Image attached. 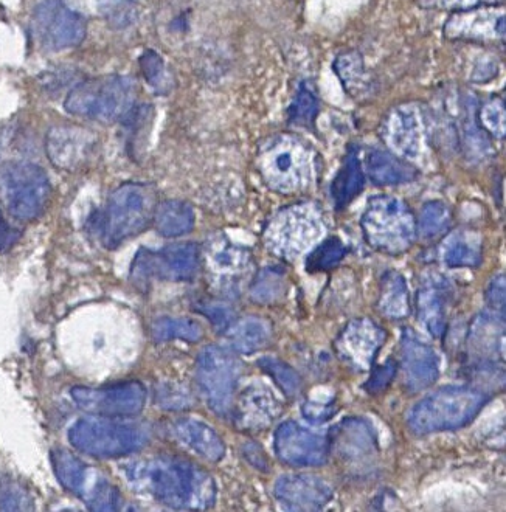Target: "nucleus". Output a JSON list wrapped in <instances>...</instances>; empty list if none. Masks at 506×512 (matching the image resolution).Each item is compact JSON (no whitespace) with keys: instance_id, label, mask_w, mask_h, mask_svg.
<instances>
[{"instance_id":"f257e3e1","label":"nucleus","mask_w":506,"mask_h":512,"mask_svg":"<svg viewBox=\"0 0 506 512\" xmlns=\"http://www.w3.org/2000/svg\"><path fill=\"white\" fill-rule=\"evenodd\" d=\"M126 477L139 491L174 509H204L215 500V483L210 475L190 461L157 457L137 461L125 468Z\"/></svg>"},{"instance_id":"f03ea898","label":"nucleus","mask_w":506,"mask_h":512,"mask_svg":"<svg viewBox=\"0 0 506 512\" xmlns=\"http://www.w3.org/2000/svg\"><path fill=\"white\" fill-rule=\"evenodd\" d=\"M156 207L153 185L128 182L111 194L106 207L89 218V229L106 249L114 250L150 227Z\"/></svg>"},{"instance_id":"7ed1b4c3","label":"nucleus","mask_w":506,"mask_h":512,"mask_svg":"<svg viewBox=\"0 0 506 512\" xmlns=\"http://www.w3.org/2000/svg\"><path fill=\"white\" fill-rule=\"evenodd\" d=\"M136 100V81L122 75H108L73 87L64 101V109L75 117L109 125L128 117Z\"/></svg>"},{"instance_id":"20e7f679","label":"nucleus","mask_w":506,"mask_h":512,"mask_svg":"<svg viewBox=\"0 0 506 512\" xmlns=\"http://www.w3.org/2000/svg\"><path fill=\"white\" fill-rule=\"evenodd\" d=\"M67 438L73 449L94 458L126 457L150 443V435L139 424L95 415L78 419Z\"/></svg>"},{"instance_id":"39448f33","label":"nucleus","mask_w":506,"mask_h":512,"mask_svg":"<svg viewBox=\"0 0 506 512\" xmlns=\"http://www.w3.org/2000/svg\"><path fill=\"white\" fill-rule=\"evenodd\" d=\"M485 402V395L471 388H440L413 405L407 423L418 435L460 429L471 423Z\"/></svg>"},{"instance_id":"423d86ee","label":"nucleus","mask_w":506,"mask_h":512,"mask_svg":"<svg viewBox=\"0 0 506 512\" xmlns=\"http://www.w3.org/2000/svg\"><path fill=\"white\" fill-rule=\"evenodd\" d=\"M258 170L269 187L294 193L311 182L312 160L305 143L292 135H277L261 148Z\"/></svg>"},{"instance_id":"0eeeda50","label":"nucleus","mask_w":506,"mask_h":512,"mask_svg":"<svg viewBox=\"0 0 506 512\" xmlns=\"http://www.w3.org/2000/svg\"><path fill=\"white\" fill-rule=\"evenodd\" d=\"M362 229L370 246L398 255L415 241V218L410 208L392 196H376L362 216Z\"/></svg>"},{"instance_id":"6e6552de","label":"nucleus","mask_w":506,"mask_h":512,"mask_svg":"<svg viewBox=\"0 0 506 512\" xmlns=\"http://www.w3.org/2000/svg\"><path fill=\"white\" fill-rule=\"evenodd\" d=\"M8 212L22 222L41 218L49 207L52 185L46 171L35 163H10L2 173Z\"/></svg>"},{"instance_id":"1a4fd4ad","label":"nucleus","mask_w":506,"mask_h":512,"mask_svg":"<svg viewBox=\"0 0 506 512\" xmlns=\"http://www.w3.org/2000/svg\"><path fill=\"white\" fill-rule=\"evenodd\" d=\"M240 374V360L224 346L210 345L201 351L196 365V378L213 412L227 415L232 410Z\"/></svg>"},{"instance_id":"9d476101","label":"nucleus","mask_w":506,"mask_h":512,"mask_svg":"<svg viewBox=\"0 0 506 512\" xmlns=\"http://www.w3.org/2000/svg\"><path fill=\"white\" fill-rule=\"evenodd\" d=\"M32 35L42 49L63 52L81 45L87 25L83 16L64 0H44L33 13Z\"/></svg>"},{"instance_id":"9b49d317","label":"nucleus","mask_w":506,"mask_h":512,"mask_svg":"<svg viewBox=\"0 0 506 512\" xmlns=\"http://www.w3.org/2000/svg\"><path fill=\"white\" fill-rule=\"evenodd\" d=\"M199 270V247L173 244L160 250L140 249L131 264V280L137 286L151 280L188 281Z\"/></svg>"},{"instance_id":"f8f14e48","label":"nucleus","mask_w":506,"mask_h":512,"mask_svg":"<svg viewBox=\"0 0 506 512\" xmlns=\"http://www.w3.org/2000/svg\"><path fill=\"white\" fill-rule=\"evenodd\" d=\"M73 401L84 412L108 418H131L139 415L146 404L142 382L126 381L104 387H73Z\"/></svg>"},{"instance_id":"ddd939ff","label":"nucleus","mask_w":506,"mask_h":512,"mask_svg":"<svg viewBox=\"0 0 506 512\" xmlns=\"http://www.w3.org/2000/svg\"><path fill=\"white\" fill-rule=\"evenodd\" d=\"M322 235V222L308 205L286 208L267 230V243L283 256H297Z\"/></svg>"},{"instance_id":"4468645a","label":"nucleus","mask_w":506,"mask_h":512,"mask_svg":"<svg viewBox=\"0 0 506 512\" xmlns=\"http://www.w3.org/2000/svg\"><path fill=\"white\" fill-rule=\"evenodd\" d=\"M97 148L98 135L83 126H55L47 134V156L61 170L75 171L83 167Z\"/></svg>"},{"instance_id":"2eb2a0df","label":"nucleus","mask_w":506,"mask_h":512,"mask_svg":"<svg viewBox=\"0 0 506 512\" xmlns=\"http://www.w3.org/2000/svg\"><path fill=\"white\" fill-rule=\"evenodd\" d=\"M277 457L289 466L308 468L320 466L328 457V441L323 436L303 429L294 421H286L275 432Z\"/></svg>"},{"instance_id":"dca6fc26","label":"nucleus","mask_w":506,"mask_h":512,"mask_svg":"<svg viewBox=\"0 0 506 512\" xmlns=\"http://www.w3.org/2000/svg\"><path fill=\"white\" fill-rule=\"evenodd\" d=\"M404 384L410 391H421L434 384L440 374L437 353L412 331L404 333L403 343Z\"/></svg>"},{"instance_id":"f3484780","label":"nucleus","mask_w":506,"mask_h":512,"mask_svg":"<svg viewBox=\"0 0 506 512\" xmlns=\"http://www.w3.org/2000/svg\"><path fill=\"white\" fill-rule=\"evenodd\" d=\"M274 491L280 502L308 511L322 509L333 499V488L314 475H285L278 478Z\"/></svg>"},{"instance_id":"a211bd4d","label":"nucleus","mask_w":506,"mask_h":512,"mask_svg":"<svg viewBox=\"0 0 506 512\" xmlns=\"http://www.w3.org/2000/svg\"><path fill=\"white\" fill-rule=\"evenodd\" d=\"M384 139L396 156L416 159L423 149V125L420 114L412 106L396 108L387 118Z\"/></svg>"},{"instance_id":"6ab92c4d","label":"nucleus","mask_w":506,"mask_h":512,"mask_svg":"<svg viewBox=\"0 0 506 512\" xmlns=\"http://www.w3.org/2000/svg\"><path fill=\"white\" fill-rule=\"evenodd\" d=\"M444 35L454 39H502L505 35L503 10L458 11L444 27Z\"/></svg>"},{"instance_id":"aec40b11","label":"nucleus","mask_w":506,"mask_h":512,"mask_svg":"<svg viewBox=\"0 0 506 512\" xmlns=\"http://www.w3.org/2000/svg\"><path fill=\"white\" fill-rule=\"evenodd\" d=\"M385 333L371 320H356L345 328L339 339L340 353L354 367L367 368L384 343Z\"/></svg>"},{"instance_id":"412c9836","label":"nucleus","mask_w":506,"mask_h":512,"mask_svg":"<svg viewBox=\"0 0 506 512\" xmlns=\"http://www.w3.org/2000/svg\"><path fill=\"white\" fill-rule=\"evenodd\" d=\"M171 430L179 443L193 450L204 460L216 463L226 454V446L222 443L221 436L199 419H176Z\"/></svg>"},{"instance_id":"4be33fe9","label":"nucleus","mask_w":506,"mask_h":512,"mask_svg":"<svg viewBox=\"0 0 506 512\" xmlns=\"http://www.w3.org/2000/svg\"><path fill=\"white\" fill-rule=\"evenodd\" d=\"M449 284L443 277H429L418 291V315L424 328L434 337H440L446 328Z\"/></svg>"},{"instance_id":"5701e85b","label":"nucleus","mask_w":506,"mask_h":512,"mask_svg":"<svg viewBox=\"0 0 506 512\" xmlns=\"http://www.w3.org/2000/svg\"><path fill=\"white\" fill-rule=\"evenodd\" d=\"M50 461H52L53 472H55L59 485L80 499L86 500L87 495L91 494L92 489L100 481L101 477L92 480L91 468L69 450L59 449V447L53 449L50 452Z\"/></svg>"},{"instance_id":"b1692460","label":"nucleus","mask_w":506,"mask_h":512,"mask_svg":"<svg viewBox=\"0 0 506 512\" xmlns=\"http://www.w3.org/2000/svg\"><path fill=\"white\" fill-rule=\"evenodd\" d=\"M365 168L371 182L376 185L407 184L416 177L415 168L406 160L382 149H371L365 159Z\"/></svg>"},{"instance_id":"393cba45","label":"nucleus","mask_w":506,"mask_h":512,"mask_svg":"<svg viewBox=\"0 0 506 512\" xmlns=\"http://www.w3.org/2000/svg\"><path fill=\"white\" fill-rule=\"evenodd\" d=\"M153 224L165 238H179L195 227V210L187 202H160L154 212Z\"/></svg>"},{"instance_id":"a878e982","label":"nucleus","mask_w":506,"mask_h":512,"mask_svg":"<svg viewBox=\"0 0 506 512\" xmlns=\"http://www.w3.org/2000/svg\"><path fill=\"white\" fill-rule=\"evenodd\" d=\"M365 176L362 171L361 160L357 151L351 149L345 157L344 167L340 168L339 174L334 179L331 193L337 208H345L357 194L364 190Z\"/></svg>"},{"instance_id":"bb28decb","label":"nucleus","mask_w":506,"mask_h":512,"mask_svg":"<svg viewBox=\"0 0 506 512\" xmlns=\"http://www.w3.org/2000/svg\"><path fill=\"white\" fill-rule=\"evenodd\" d=\"M229 339L233 350L244 354L257 353L271 339V325L258 317H246L229 326Z\"/></svg>"},{"instance_id":"cd10ccee","label":"nucleus","mask_w":506,"mask_h":512,"mask_svg":"<svg viewBox=\"0 0 506 512\" xmlns=\"http://www.w3.org/2000/svg\"><path fill=\"white\" fill-rule=\"evenodd\" d=\"M379 309L389 319H404L409 314V292L407 283L401 275L390 272L381 284Z\"/></svg>"},{"instance_id":"c85d7f7f","label":"nucleus","mask_w":506,"mask_h":512,"mask_svg":"<svg viewBox=\"0 0 506 512\" xmlns=\"http://www.w3.org/2000/svg\"><path fill=\"white\" fill-rule=\"evenodd\" d=\"M151 337L157 343L174 339L198 342L202 337V328L196 320L160 317L151 325Z\"/></svg>"},{"instance_id":"c756f323","label":"nucleus","mask_w":506,"mask_h":512,"mask_svg":"<svg viewBox=\"0 0 506 512\" xmlns=\"http://www.w3.org/2000/svg\"><path fill=\"white\" fill-rule=\"evenodd\" d=\"M443 260L449 267H475L482 260L477 241L469 239L465 233H458L449 239L443 250Z\"/></svg>"},{"instance_id":"7c9ffc66","label":"nucleus","mask_w":506,"mask_h":512,"mask_svg":"<svg viewBox=\"0 0 506 512\" xmlns=\"http://www.w3.org/2000/svg\"><path fill=\"white\" fill-rule=\"evenodd\" d=\"M347 255V247L339 238H330L323 241L316 250H312L306 258V270L311 274L325 272L344 260Z\"/></svg>"},{"instance_id":"2f4dec72","label":"nucleus","mask_w":506,"mask_h":512,"mask_svg":"<svg viewBox=\"0 0 506 512\" xmlns=\"http://www.w3.org/2000/svg\"><path fill=\"white\" fill-rule=\"evenodd\" d=\"M451 225V213L443 202H427L421 210L418 233L423 239H434Z\"/></svg>"},{"instance_id":"473e14b6","label":"nucleus","mask_w":506,"mask_h":512,"mask_svg":"<svg viewBox=\"0 0 506 512\" xmlns=\"http://www.w3.org/2000/svg\"><path fill=\"white\" fill-rule=\"evenodd\" d=\"M260 367L269 374L278 387L283 390V393L288 396L299 395L300 388H302V379H300L297 371L289 367L285 362L274 359V357H264L260 359Z\"/></svg>"},{"instance_id":"72a5a7b5","label":"nucleus","mask_w":506,"mask_h":512,"mask_svg":"<svg viewBox=\"0 0 506 512\" xmlns=\"http://www.w3.org/2000/svg\"><path fill=\"white\" fill-rule=\"evenodd\" d=\"M334 67H336V72L339 73V77L342 78V83L345 84L347 90H350L354 97L361 94L362 90L365 89V70L359 55L354 52L340 55Z\"/></svg>"},{"instance_id":"f704fd0d","label":"nucleus","mask_w":506,"mask_h":512,"mask_svg":"<svg viewBox=\"0 0 506 512\" xmlns=\"http://www.w3.org/2000/svg\"><path fill=\"white\" fill-rule=\"evenodd\" d=\"M317 112H319V103L316 95L312 94L308 87L303 86L289 109V122L292 125L308 128L316 120Z\"/></svg>"},{"instance_id":"c9c22d12","label":"nucleus","mask_w":506,"mask_h":512,"mask_svg":"<svg viewBox=\"0 0 506 512\" xmlns=\"http://www.w3.org/2000/svg\"><path fill=\"white\" fill-rule=\"evenodd\" d=\"M84 502L91 511H117L122 497L115 486H112L108 480L100 478Z\"/></svg>"},{"instance_id":"e433bc0d","label":"nucleus","mask_w":506,"mask_h":512,"mask_svg":"<svg viewBox=\"0 0 506 512\" xmlns=\"http://www.w3.org/2000/svg\"><path fill=\"white\" fill-rule=\"evenodd\" d=\"M27 489L16 481H0V509L4 511H25L32 509Z\"/></svg>"},{"instance_id":"4c0bfd02","label":"nucleus","mask_w":506,"mask_h":512,"mask_svg":"<svg viewBox=\"0 0 506 512\" xmlns=\"http://www.w3.org/2000/svg\"><path fill=\"white\" fill-rule=\"evenodd\" d=\"M480 120L494 137L502 139L505 135V106H503L502 100L494 98V100L488 101L480 111Z\"/></svg>"},{"instance_id":"58836bf2","label":"nucleus","mask_w":506,"mask_h":512,"mask_svg":"<svg viewBox=\"0 0 506 512\" xmlns=\"http://www.w3.org/2000/svg\"><path fill=\"white\" fill-rule=\"evenodd\" d=\"M140 70H142L143 77L151 86L156 90L163 92V84H165V64H163L162 58L157 55L153 50L143 53L140 56Z\"/></svg>"},{"instance_id":"ea45409f","label":"nucleus","mask_w":506,"mask_h":512,"mask_svg":"<svg viewBox=\"0 0 506 512\" xmlns=\"http://www.w3.org/2000/svg\"><path fill=\"white\" fill-rule=\"evenodd\" d=\"M281 289H283V280L280 275L274 274L272 270H266L257 281L252 289V295L258 301H274L280 297Z\"/></svg>"},{"instance_id":"a19ab883","label":"nucleus","mask_w":506,"mask_h":512,"mask_svg":"<svg viewBox=\"0 0 506 512\" xmlns=\"http://www.w3.org/2000/svg\"><path fill=\"white\" fill-rule=\"evenodd\" d=\"M420 2L424 7L463 11L469 10V8L479 7V5L496 4V2H500V0H420Z\"/></svg>"},{"instance_id":"79ce46f5","label":"nucleus","mask_w":506,"mask_h":512,"mask_svg":"<svg viewBox=\"0 0 506 512\" xmlns=\"http://www.w3.org/2000/svg\"><path fill=\"white\" fill-rule=\"evenodd\" d=\"M395 373V362L390 360V362H387V364L379 367L378 370L373 371L370 381L367 382L365 388H367V391H370V393H378V391L384 390V388L389 385V382L392 381Z\"/></svg>"},{"instance_id":"37998d69","label":"nucleus","mask_w":506,"mask_h":512,"mask_svg":"<svg viewBox=\"0 0 506 512\" xmlns=\"http://www.w3.org/2000/svg\"><path fill=\"white\" fill-rule=\"evenodd\" d=\"M202 314L210 319V322L216 326V328L226 329L230 326V320H232V311L227 306L219 305V303H213V305L204 306L201 308Z\"/></svg>"},{"instance_id":"c03bdc74","label":"nucleus","mask_w":506,"mask_h":512,"mask_svg":"<svg viewBox=\"0 0 506 512\" xmlns=\"http://www.w3.org/2000/svg\"><path fill=\"white\" fill-rule=\"evenodd\" d=\"M21 238V230L11 227L0 210V253L8 252Z\"/></svg>"},{"instance_id":"a18cd8bd","label":"nucleus","mask_w":506,"mask_h":512,"mask_svg":"<svg viewBox=\"0 0 506 512\" xmlns=\"http://www.w3.org/2000/svg\"><path fill=\"white\" fill-rule=\"evenodd\" d=\"M488 301L489 305L493 306L494 309H499L500 312L505 308V283H503V277H496L489 284Z\"/></svg>"}]
</instances>
